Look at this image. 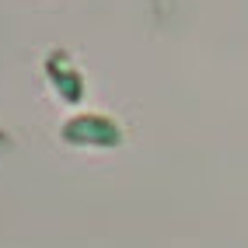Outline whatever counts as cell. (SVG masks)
Here are the masks:
<instances>
[{
	"label": "cell",
	"mask_w": 248,
	"mask_h": 248,
	"mask_svg": "<svg viewBox=\"0 0 248 248\" xmlns=\"http://www.w3.org/2000/svg\"><path fill=\"white\" fill-rule=\"evenodd\" d=\"M63 140L74 143V147H119L123 143V129L115 126L108 115L84 112V115L67 119V126H63Z\"/></svg>",
	"instance_id": "obj_1"
},
{
	"label": "cell",
	"mask_w": 248,
	"mask_h": 248,
	"mask_svg": "<svg viewBox=\"0 0 248 248\" xmlns=\"http://www.w3.org/2000/svg\"><path fill=\"white\" fill-rule=\"evenodd\" d=\"M46 70H49V77H53V84H56V91H60L63 102H80V94H84V80H80L77 70L67 67V56L53 53L49 63H46Z\"/></svg>",
	"instance_id": "obj_2"
}]
</instances>
